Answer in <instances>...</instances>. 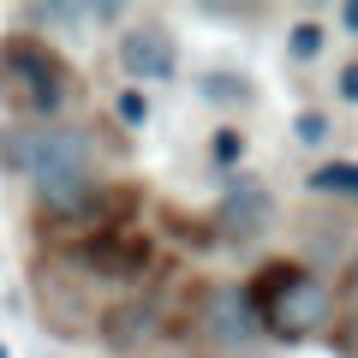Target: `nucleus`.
Wrapping results in <instances>:
<instances>
[{"label":"nucleus","mask_w":358,"mask_h":358,"mask_svg":"<svg viewBox=\"0 0 358 358\" xmlns=\"http://www.w3.org/2000/svg\"><path fill=\"white\" fill-rule=\"evenodd\" d=\"M0 358H13V352H6V346H0Z\"/></svg>","instance_id":"obj_19"},{"label":"nucleus","mask_w":358,"mask_h":358,"mask_svg":"<svg viewBox=\"0 0 358 358\" xmlns=\"http://www.w3.org/2000/svg\"><path fill=\"white\" fill-rule=\"evenodd\" d=\"M203 227H215L209 239L251 245V239H263V233L275 227V197H268L251 173H233V179H227V192H221V203H215V215H209Z\"/></svg>","instance_id":"obj_5"},{"label":"nucleus","mask_w":358,"mask_h":358,"mask_svg":"<svg viewBox=\"0 0 358 358\" xmlns=\"http://www.w3.org/2000/svg\"><path fill=\"white\" fill-rule=\"evenodd\" d=\"M245 305H251L257 329H263V341H317V334H329L334 322V293L322 275H310L305 263H287V257H275V263H263L251 275V281L239 287Z\"/></svg>","instance_id":"obj_2"},{"label":"nucleus","mask_w":358,"mask_h":358,"mask_svg":"<svg viewBox=\"0 0 358 358\" xmlns=\"http://www.w3.org/2000/svg\"><path fill=\"white\" fill-rule=\"evenodd\" d=\"M126 13L120 0H96V6H66V0H48V6H24L30 24H48V30H96V24H114Z\"/></svg>","instance_id":"obj_8"},{"label":"nucleus","mask_w":358,"mask_h":358,"mask_svg":"<svg viewBox=\"0 0 358 358\" xmlns=\"http://www.w3.org/2000/svg\"><path fill=\"white\" fill-rule=\"evenodd\" d=\"M192 322H197V341L215 358H251L263 346V329H257V317H251L239 287H203Z\"/></svg>","instance_id":"obj_4"},{"label":"nucleus","mask_w":358,"mask_h":358,"mask_svg":"<svg viewBox=\"0 0 358 358\" xmlns=\"http://www.w3.org/2000/svg\"><path fill=\"white\" fill-rule=\"evenodd\" d=\"M66 96H72V72L48 42H36L30 30H13L0 42V102L13 114L54 120L66 108Z\"/></svg>","instance_id":"obj_3"},{"label":"nucleus","mask_w":358,"mask_h":358,"mask_svg":"<svg viewBox=\"0 0 358 358\" xmlns=\"http://www.w3.org/2000/svg\"><path fill=\"white\" fill-rule=\"evenodd\" d=\"M209 155H215L221 167L245 162V131H239V126H221V131H215V143H209Z\"/></svg>","instance_id":"obj_14"},{"label":"nucleus","mask_w":358,"mask_h":358,"mask_svg":"<svg viewBox=\"0 0 358 358\" xmlns=\"http://www.w3.org/2000/svg\"><path fill=\"white\" fill-rule=\"evenodd\" d=\"M120 72L131 78V90H138V84H167V78L179 72L173 30H167V24H155V18L131 24L126 36H120Z\"/></svg>","instance_id":"obj_6"},{"label":"nucleus","mask_w":358,"mask_h":358,"mask_svg":"<svg viewBox=\"0 0 358 358\" xmlns=\"http://www.w3.org/2000/svg\"><path fill=\"white\" fill-rule=\"evenodd\" d=\"M322 36H329V30H322L317 18H299V24L287 30V54H293V60H317V54H322Z\"/></svg>","instance_id":"obj_10"},{"label":"nucleus","mask_w":358,"mask_h":358,"mask_svg":"<svg viewBox=\"0 0 358 358\" xmlns=\"http://www.w3.org/2000/svg\"><path fill=\"white\" fill-rule=\"evenodd\" d=\"M114 114H120V126L143 131V126H150V96H143V90H120V96H114Z\"/></svg>","instance_id":"obj_13"},{"label":"nucleus","mask_w":358,"mask_h":358,"mask_svg":"<svg viewBox=\"0 0 358 358\" xmlns=\"http://www.w3.org/2000/svg\"><path fill=\"white\" fill-rule=\"evenodd\" d=\"M24 179L36 192V209L66 227L84 233H108L114 221L102 215V185H96V167H90V138L78 126H36L30 138V162ZM126 227V221H120Z\"/></svg>","instance_id":"obj_1"},{"label":"nucleus","mask_w":358,"mask_h":358,"mask_svg":"<svg viewBox=\"0 0 358 358\" xmlns=\"http://www.w3.org/2000/svg\"><path fill=\"white\" fill-rule=\"evenodd\" d=\"M346 317H352V329H358V263H352V275H346Z\"/></svg>","instance_id":"obj_17"},{"label":"nucleus","mask_w":358,"mask_h":358,"mask_svg":"<svg viewBox=\"0 0 358 358\" xmlns=\"http://www.w3.org/2000/svg\"><path fill=\"white\" fill-rule=\"evenodd\" d=\"M30 138H36V126H6V138H0V167L24 173V162H30Z\"/></svg>","instance_id":"obj_12"},{"label":"nucleus","mask_w":358,"mask_h":358,"mask_svg":"<svg viewBox=\"0 0 358 358\" xmlns=\"http://www.w3.org/2000/svg\"><path fill=\"white\" fill-rule=\"evenodd\" d=\"M299 143H329V114H317V108H305V114L293 120Z\"/></svg>","instance_id":"obj_15"},{"label":"nucleus","mask_w":358,"mask_h":358,"mask_svg":"<svg viewBox=\"0 0 358 358\" xmlns=\"http://www.w3.org/2000/svg\"><path fill=\"white\" fill-rule=\"evenodd\" d=\"M341 102H358V60L341 66Z\"/></svg>","instance_id":"obj_16"},{"label":"nucleus","mask_w":358,"mask_h":358,"mask_svg":"<svg viewBox=\"0 0 358 358\" xmlns=\"http://www.w3.org/2000/svg\"><path fill=\"white\" fill-rule=\"evenodd\" d=\"M305 185L317 197H352V203H358V162H322Z\"/></svg>","instance_id":"obj_9"},{"label":"nucleus","mask_w":358,"mask_h":358,"mask_svg":"<svg viewBox=\"0 0 358 358\" xmlns=\"http://www.w3.org/2000/svg\"><path fill=\"white\" fill-rule=\"evenodd\" d=\"M203 96L209 102H251V84H245V72H209Z\"/></svg>","instance_id":"obj_11"},{"label":"nucleus","mask_w":358,"mask_h":358,"mask_svg":"<svg viewBox=\"0 0 358 358\" xmlns=\"http://www.w3.org/2000/svg\"><path fill=\"white\" fill-rule=\"evenodd\" d=\"M341 24L352 30V36H358V0H346V6H341Z\"/></svg>","instance_id":"obj_18"},{"label":"nucleus","mask_w":358,"mask_h":358,"mask_svg":"<svg viewBox=\"0 0 358 358\" xmlns=\"http://www.w3.org/2000/svg\"><path fill=\"white\" fill-rule=\"evenodd\" d=\"M78 257H84V268H102L108 281H138L150 268V239L138 227H108V233H90Z\"/></svg>","instance_id":"obj_7"}]
</instances>
